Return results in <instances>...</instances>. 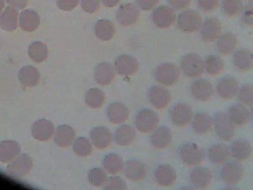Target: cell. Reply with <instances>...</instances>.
Listing matches in <instances>:
<instances>
[{
  "instance_id": "cell-1",
  "label": "cell",
  "mask_w": 253,
  "mask_h": 190,
  "mask_svg": "<svg viewBox=\"0 0 253 190\" xmlns=\"http://www.w3.org/2000/svg\"><path fill=\"white\" fill-rule=\"evenodd\" d=\"M180 160L187 166H198L205 160V151L192 142L183 144L179 150Z\"/></svg>"
},
{
  "instance_id": "cell-2",
  "label": "cell",
  "mask_w": 253,
  "mask_h": 190,
  "mask_svg": "<svg viewBox=\"0 0 253 190\" xmlns=\"http://www.w3.org/2000/svg\"><path fill=\"white\" fill-rule=\"evenodd\" d=\"M213 129L216 135L224 141H230L235 135V126L226 113H217L212 118Z\"/></svg>"
},
{
  "instance_id": "cell-3",
  "label": "cell",
  "mask_w": 253,
  "mask_h": 190,
  "mask_svg": "<svg viewBox=\"0 0 253 190\" xmlns=\"http://www.w3.org/2000/svg\"><path fill=\"white\" fill-rule=\"evenodd\" d=\"M180 68L183 74L190 78H198L205 71L204 59L194 53H188L182 58Z\"/></svg>"
},
{
  "instance_id": "cell-4",
  "label": "cell",
  "mask_w": 253,
  "mask_h": 190,
  "mask_svg": "<svg viewBox=\"0 0 253 190\" xmlns=\"http://www.w3.org/2000/svg\"><path fill=\"white\" fill-rule=\"evenodd\" d=\"M156 81L162 86L175 84L180 77V70L175 64L166 62L157 67L155 71Z\"/></svg>"
},
{
  "instance_id": "cell-5",
  "label": "cell",
  "mask_w": 253,
  "mask_h": 190,
  "mask_svg": "<svg viewBox=\"0 0 253 190\" xmlns=\"http://www.w3.org/2000/svg\"><path fill=\"white\" fill-rule=\"evenodd\" d=\"M159 123V116L155 111L149 108L140 110L136 115V129L141 133L153 132L158 128Z\"/></svg>"
},
{
  "instance_id": "cell-6",
  "label": "cell",
  "mask_w": 253,
  "mask_h": 190,
  "mask_svg": "<svg viewBox=\"0 0 253 190\" xmlns=\"http://www.w3.org/2000/svg\"><path fill=\"white\" fill-rule=\"evenodd\" d=\"M203 18L199 12L194 10H186L179 14L177 25L180 31L193 33L198 31L202 25Z\"/></svg>"
},
{
  "instance_id": "cell-7",
  "label": "cell",
  "mask_w": 253,
  "mask_h": 190,
  "mask_svg": "<svg viewBox=\"0 0 253 190\" xmlns=\"http://www.w3.org/2000/svg\"><path fill=\"white\" fill-rule=\"evenodd\" d=\"M244 174V167L240 162L227 161L220 170V179L227 185H236L242 180Z\"/></svg>"
},
{
  "instance_id": "cell-8",
  "label": "cell",
  "mask_w": 253,
  "mask_h": 190,
  "mask_svg": "<svg viewBox=\"0 0 253 190\" xmlns=\"http://www.w3.org/2000/svg\"><path fill=\"white\" fill-rule=\"evenodd\" d=\"M170 116L174 125L184 127L192 122L194 114L190 105L185 102H179L172 107Z\"/></svg>"
},
{
  "instance_id": "cell-9",
  "label": "cell",
  "mask_w": 253,
  "mask_h": 190,
  "mask_svg": "<svg viewBox=\"0 0 253 190\" xmlns=\"http://www.w3.org/2000/svg\"><path fill=\"white\" fill-rule=\"evenodd\" d=\"M152 20L158 28H170L175 22V12L169 6H158L152 13Z\"/></svg>"
},
{
  "instance_id": "cell-10",
  "label": "cell",
  "mask_w": 253,
  "mask_h": 190,
  "mask_svg": "<svg viewBox=\"0 0 253 190\" xmlns=\"http://www.w3.org/2000/svg\"><path fill=\"white\" fill-rule=\"evenodd\" d=\"M148 96L152 106L158 110L167 108L171 100L169 91L162 86H155L150 88Z\"/></svg>"
},
{
  "instance_id": "cell-11",
  "label": "cell",
  "mask_w": 253,
  "mask_h": 190,
  "mask_svg": "<svg viewBox=\"0 0 253 190\" xmlns=\"http://www.w3.org/2000/svg\"><path fill=\"white\" fill-rule=\"evenodd\" d=\"M140 9L136 4L127 3L123 4L117 11L118 22L123 26H131L134 25L140 18Z\"/></svg>"
},
{
  "instance_id": "cell-12",
  "label": "cell",
  "mask_w": 253,
  "mask_h": 190,
  "mask_svg": "<svg viewBox=\"0 0 253 190\" xmlns=\"http://www.w3.org/2000/svg\"><path fill=\"white\" fill-rule=\"evenodd\" d=\"M190 92L194 99L200 102H207L212 98L214 89L212 85L205 79H198L191 85Z\"/></svg>"
},
{
  "instance_id": "cell-13",
  "label": "cell",
  "mask_w": 253,
  "mask_h": 190,
  "mask_svg": "<svg viewBox=\"0 0 253 190\" xmlns=\"http://www.w3.org/2000/svg\"><path fill=\"white\" fill-rule=\"evenodd\" d=\"M115 71L120 75L129 77L137 72L138 70V62L136 58L131 55H120L115 59Z\"/></svg>"
},
{
  "instance_id": "cell-14",
  "label": "cell",
  "mask_w": 253,
  "mask_h": 190,
  "mask_svg": "<svg viewBox=\"0 0 253 190\" xmlns=\"http://www.w3.org/2000/svg\"><path fill=\"white\" fill-rule=\"evenodd\" d=\"M123 172L129 181H140L144 179L147 175V167L141 160L131 159L126 162Z\"/></svg>"
},
{
  "instance_id": "cell-15",
  "label": "cell",
  "mask_w": 253,
  "mask_h": 190,
  "mask_svg": "<svg viewBox=\"0 0 253 190\" xmlns=\"http://www.w3.org/2000/svg\"><path fill=\"white\" fill-rule=\"evenodd\" d=\"M192 187L198 190H204L208 188L212 181V173L208 168L197 166L192 169L189 175Z\"/></svg>"
},
{
  "instance_id": "cell-16",
  "label": "cell",
  "mask_w": 253,
  "mask_h": 190,
  "mask_svg": "<svg viewBox=\"0 0 253 190\" xmlns=\"http://www.w3.org/2000/svg\"><path fill=\"white\" fill-rule=\"evenodd\" d=\"M201 30L203 40L207 43H212L221 34V23L215 17H209L202 22Z\"/></svg>"
},
{
  "instance_id": "cell-17",
  "label": "cell",
  "mask_w": 253,
  "mask_h": 190,
  "mask_svg": "<svg viewBox=\"0 0 253 190\" xmlns=\"http://www.w3.org/2000/svg\"><path fill=\"white\" fill-rule=\"evenodd\" d=\"M33 166V160L28 154L17 156L11 161L7 167V170L11 175L16 177H22L29 173Z\"/></svg>"
},
{
  "instance_id": "cell-18",
  "label": "cell",
  "mask_w": 253,
  "mask_h": 190,
  "mask_svg": "<svg viewBox=\"0 0 253 190\" xmlns=\"http://www.w3.org/2000/svg\"><path fill=\"white\" fill-rule=\"evenodd\" d=\"M207 155L213 165L221 166L230 159V148L224 143L213 144L209 148Z\"/></svg>"
},
{
  "instance_id": "cell-19",
  "label": "cell",
  "mask_w": 253,
  "mask_h": 190,
  "mask_svg": "<svg viewBox=\"0 0 253 190\" xmlns=\"http://www.w3.org/2000/svg\"><path fill=\"white\" fill-rule=\"evenodd\" d=\"M239 89L238 80L233 77H226L219 80L216 90L223 99H229L236 96Z\"/></svg>"
},
{
  "instance_id": "cell-20",
  "label": "cell",
  "mask_w": 253,
  "mask_h": 190,
  "mask_svg": "<svg viewBox=\"0 0 253 190\" xmlns=\"http://www.w3.org/2000/svg\"><path fill=\"white\" fill-rule=\"evenodd\" d=\"M155 180L161 187H171L177 180L175 169L170 165H161L155 170Z\"/></svg>"
},
{
  "instance_id": "cell-21",
  "label": "cell",
  "mask_w": 253,
  "mask_h": 190,
  "mask_svg": "<svg viewBox=\"0 0 253 190\" xmlns=\"http://www.w3.org/2000/svg\"><path fill=\"white\" fill-rule=\"evenodd\" d=\"M116 71L115 67L109 62H101L94 69V78L101 86H108L115 80Z\"/></svg>"
},
{
  "instance_id": "cell-22",
  "label": "cell",
  "mask_w": 253,
  "mask_h": 190,
  "mask_svg": "<svg viewBox=\"0 0 253 190\" xmlns=\"http://www.w3.org/2000/svg\"><path fill=\"white\" fill-rule=\"evenodd\" d=\"M173 135L171 129L167 126L158 127L151 136V143L158 149L167 148L172 141Z\"/></svg>"
},
{
  "instance_id": "cell-23",
  "label": "cell",
  "mask_w": 253,
  "mask_h": 190,
  "mask_svg": "<svg viewBox=\"0 0 253 190\" xmlns=\"http://www.w3.org/2000/svg\"><path fill=\"white\" fill-rule=\"evenodd\" d=\"M91 142L98 148H108L112 143L113 135L109 129L106 127H96L90 133Z\"/></svg>"
},
{
  "instance_id": "cell-24",
  "label": "cell",
  "mask_w": 253,
  "mask_h": 190,
  "mask_svg": "<svg viewBox=\"0 0 253 190\" xmlns=\"http://www.w3.org/2000/svg\"><path fill=\"white\" fill-rule=\"evenodd\" d=\"M130 111L125 104L114 102L109 105L107 109L109 121L113 124H123L128 120Z\"/></svg>"
},
{
  "instance_id": "cell-25",
  "label": "cell",
  "mask_w": 253,
  "mask_h": 190,
  "mask_svg": "<svg viewBox=\"0 0 253 190\" xmlns=\"http://www.w3.org/2000/svg\"><path fill=\"white\" fill-rule=\"evenodd\" d=\"M192 129L195 133L204 135L213 129L212 117L206 112H198L193 116L192 120Z\"/></svg>"
},
{
  "instance_id": "cell-26",
  "label": "cell",
  "mask_w": 253,
  "mask_h": 190,
  "mask_svg": "<svg viewBox=\"0 0 253 190\" xmlns=\"http://www.w3.org/2000/svg\"><path fill=\"white\" fill-rule=\"evenodd\" d=\"M54 124L45 119L38 120L32 126V135L38 141H48L54 135Z\"/></svg>"
},
{
  "instance_id": "cell-27",
  "label": "cell",
  "mask_w": 253,
  "mask_h": 190,
  "mask_svg": "<svg viewBox=\"0 0 253 190\" xmlns=\"http://www.w3.org/2000/svg\"><path fill=\"white\" fill-rule=\"evenodd\" d=\"M238 40L236 35L232 32H226L220 34L217 40V48L221 54H232L236 50Z\"/></svg>"
},
{
  "instance_id": "cell-28",
  "label": "cell",
  "mask_w": 253,
  "mask_h": 190,
  "mask_svg": "<svg viewBox=\"0 0 253 190\" xmlns=\"http://www.w3.org/2000/svg\"><path fill=\"white\" fill-rule=\"evenodd\" d=\"M227 114L235 126H245L250 120V113L248 108L241 103L232 105Z\"/></svg>"
},
{
  "instance_id": "cell-29",
  "label": "cell",
  "mask_w": 253,
  "mask_h": 190,
  "mask_svg": "<svg viewBox=\"0 0 253 190\" xmlns=\"http://www.w3.org/2000/svg\"><path fill=\"white\" fill-rule=\"evenodd\" d=\"M230 148L231 157L238 162L244 161L252 154V145L245 139H238L232 144Z\"/></svg>"
},
{
  "instance_id": "cell-30",
  "label": "cell",
  "mask_w": 253,
  "mask_h": 190,
  "mask_svg": "<svg viewBox=\"0 0 253 190\" xmlns=\"http://www.w3.org/2000/svg\"><path fill=\"white\" fill-rule=\"evenodd\" d=\"M20 25L25 31L33 32L41 25V16L35 10L31 9L23 10L20 14Z\"/></svg>"
},
{
  "instance_id": "cell-31",
  "label": "cell",
  "mask_w": 253,
  "mask_h": 190,
  "mask_svg": "<svg viewBox=\"0 0 253 190\" xmlns=\"http://www.w3.org/2000/svg\"><path fill=\"white\" fill-rule=\"evenodd\" d=\"M136 136H137V133L133 126L124 124L117 129L114 138L118 145L121 146H127L134 142Z\"/></svg>"
},
{
  "instance_id": "cell-32",
  "label": "cell",
  "mask_w": 253,
  "mask_h": 190,
  "mask_svg": "<svg viewBox=\"0 0 253 190\" xmlns=\"http://www.w3.org/2000/svg\"><path fill=\"white\" fill-rule=\"evenodd\" d=\"M18 27V13L14 7H8L0 14V28L4 31H15Z\"/></svg>"
},
{
  "instance_id": "cell-33",
  "label": "cell",
  "mask_w": 253,
  "mask_h": 190,
  "mask_svg": "<svg viewBox=\"0 0 253 190\" xmlns=\"http://www.w3.org/2000/svg\"><path fill=\"white\" fill-rule=\"evenodd\" d=\"M21 151V147L15 141H5L0 142V160L7 163L12 161Z\"/></svg>"
},
{
  "instance_id": "cell-34",
  "label": "cell",
  "mask_w": 253,
  "mask_h": 190,
  "mask_svg": "<svg viewBox=\"0 0 253 190\" xmlns=\"http://www.w3.org/2000/svg\"><path fill=\"white\" fill-rule=\"evenodd\" d=\"M19 80L26 87H35L41 80V74L35 67L28 65L20 69L18 74Z\"/></svg>"
},
{
  "instance_id": "cell-35",
  "label": "cell",
  "mask_w": 253,
  "mask_h": 190,
  "mask_svg": "<svg viewBox=\"0 0 253 190\" xmlns=\"http://www.w3.org/2000/svg\"><path fill=\"white\" fill-rule=\"evenodd\" d=\"M124 158L119 154L112 153L109 154L103 159V169L107 173L112 175H117L121 173L124 170Z\"/></svg>"
},
{
  "instance_id": "cell-36",
  "label": "cell",
  "mask_w": 253,
  "mask_h": 190,
  "mask_svg": "<svg viewBox=\"0 0 253 190\" xmlns=\"http://www.w3.org/2000/svg\"><path fill=\"white\" fill-rule=\"evenodd\" d=\"M233 63L239 71H250L253 66V53L246 48L237 50L233 56Z\"/></svg>"
},
{
  "instance_id": "cell-37",
  "label": "cell",
  "mask_w": 253,
  "mask_h": 190,
  "mask_svg": "<svg viewBox=\"0 0 253 190\" xmlns=\"http://www.w3.org/2000/svg\"><path fill=\"white\" fill-rule=\"evenodd\" d=\"M96 36L102 41H109L115 37L116 28L115 24L108 19H100L95 25Z\"/></svg>"
},
{
  "instance_id": "cell-38",
  "label": "cell",
  "mask_w": 253,
  "mask_h": 190,
  "mask_svg": "<svg viewBox=\"0 0 253 190\" xmlns=\"http://www.w3.org/2000/svg\"><path fill=\"white\" fill-rule=\"evenodd\" d=\"M75 138V130L68 125H62L56 131L54 141L60 146L67 147L73 142Z\"/></svg>"
},
{
  "instance_id": "cell-39",
  "label": "cell",
  "mask_w": 253,
  "mask_h": 190,
  "mask_svg": "<svg viewBox=\"0 0 253 190\" xmlns=\"http://www.w3.org/2000/svg\"><path fill=\"white\" fill-rule=\"evenodd\" d=\"M224 61L218 55H210L207 56L205 62H204V68H205L206 71L211 76L220 74L224 69Z\"/></svg>"
},
{
  "instance_id": "cell-40",
  "label": "cell",
  "mask_w": 253,
  "mask_h": 190,
  "mask_svg": "<svg viewBox=\"0 0 253 190\" xmlns=\"http://www.w3.org/2000/svg\"><path fill=\"white\" fill-rule=\"evenodd\" d=\"M29 57L35 62H42L48 57V49L42 42H34L29 47Z\"/></svg>"
},
{
  "instance_id": "cell-41",
  "label": "cell",
  "mask_w": 253,
  "mask_h": 190,
  "mask_svg": "<svg viewBox=\"0 0 253 190\" xmlns=\"http://www.w3.org/2000/svg\"><path fill=\"white\" fill-rule=\"evenodd\" d=\"M105 95L99 89H91L85 95V102L91 108H100L105 102Z\"/></svg>"
},
{
  "instance_id": "cell-42",
  "label": "cell",
  "mask_w": 253,
  "mask_h": 190,
  "mask_svg": "<svg viewBox=\"0 0 253 190\" xmlns=\"http://www.w3.org/2000/svg\"><path fill=\"white\" fill-rule=\"evenodd\" d=\"M244 1L243 0H223L222 9L223 13L229 16H238L244 10Z\"/></svg>"
},
{
  "instance_id": "cell-43",
  "label": "cell",
  "mask_w": 253,
  "mask_h": 190,
  "mask_svg": "<svg viewBox=\"0 0 253 190\" xmlns=\"http://www.w3.org/2000/svg\"><path fill=\"white\" fill-rule=\"evenodd\" d=\"M74 151L78 155L87 157L92 152L93 145L91 141L85 138H79L74 142Z\"/></svg>"
},
{
  "instance_id": "cell-44",
  "label": "cell",
  "mask_w": 253,
  "mask_h": 190,
  "mask_svg": "<svg viewBox=\"0 0 253 190\" xmlns=\"http://www.w3.org/2000/svg\"><path fill=\"white\" fill-rule=\"evenodd\" d=\"M238 100L242 105L245 106L252 107L253 105V85H243L238 89Z\"/></svg>"
},
{
  "instance_id": "cell-45",
  "label": "cell",
  "mask_w": 253,
  "mask_h": 190,
  "mask_svg": "<svg viewBox=\"0 0 253 190\" xmlns=\"http://www.w3.org/2000/svg\"><path fill=\"white\" fill-rule=\"evenodd\" d=\"M108 178L107 172L101 168H94L88 173V181L94 187L105 185Z\"/></svg>"
},
{
  "instance_id": "cell-46",
  "label": "cell",
  "mask_w": 253,
  "mask_h": 190,
  "mask_svg": "<svg viewBox=\"0 0 253 190\" xmlns=\"http://www.w3.org/2000/svg\"><path fill=\"white\" fill-rule=\"evenodd\" d=\"M104 190H127V184L121 177L112 175L105 184Z\"/></svg>"
},
{
  "instance_id": "cell-47",
  "label": "cell",
  "mask_w": 253,
  "mask_h": 190,
  "mask_svg": "<svg viewBox=\"0 0 253 190\" xmlns=\"http://www.w3.org/2000/svg\"><path fill=\"white\" fill-rule=\"evenodd\" d=\"M81 6L86 13H96L100 9V0H81Z\"/></svg>"
},
{
  "instance_id": "cell-48",
  "label": "cell",
  "mask_w": 253,
  "mask_h": 190,
  "mask_svg": "<svg viewBox=\"0 0 253 190\" xmlns=\"http://www.w3.org/2000/svg\"><path fill=\"white\" fill-rule=\"evenodd\" d=\"M198 7L205 12L215 10L219 5V0H197Z\"/></svg>"
},
{
  "instance_id": "cell-49",
  "label": "cell",
  "mask_w": 253,
  "mask_h": 190,
  "mask_svg": "<svg viewBox=\"0 0 253 190\" xmlns=\"http://www.w3.org/2000/svg\"><path fill=\"white\" fill-rule=\"evenodd\" d=\"M80 0H57L59 8L65 11L74 10L79 4Z\"/></svg>"
},
{
  "instance_id": "cell-50",
  "label": "cell",
  "mask_w": 253,
  "mask_h": 190,
  "mask_svg": "<svg viewBox=\"0 0 253 190\" xmlns=\"http://www.w3.org/2000/svg\"><path fill=\"white\" fill-rule=\"evenodd\" d=\"M173 10H182L190 6L192 0H169Z\"/></svg>"
},
{
  "instance_id": "cell-51",
  "label": "cell",
  "mask_w": 253,
  "mask_h": 190,
  "mask_svg": "<svg viewBox=\"0 0 253 190\" xmlns=\"http://www.w3.org/2000/svg\"><path fill=\"white\" fill-rule=\"evenodd\" d=\"M160 0H136L137 7L142 10H150L156 7Z\"/></svg>"
},
{
  "instance_id": "cell-52",
  "label": "cell",
  "mask_w": 253,
  "mask_h": 190,
  "mask_svg": "<svg viewBox=\"0 0 253 190\" xmlns=\"http://www.w3.org/2000/svg\"><path fill=\"white\" fill-rule=\"evenodd\" d=\"M253 7H252V4H250L247 7V9H246L245 11H244V16H243V20H244V23L246 25H250V26H252L253 24Z\"/></svg>"
},
{
  "instance_id": "cell-53",
  "label": "cell",
  "mask_w": 253,
  "mask_h": 190,
  "mask_svg": "<svg viewBox=\"0 0 253 190\" xmlns=\"http://www.w3.org/2000/svg\"><path fill=\"white\" fill-rule=\"evenodd\" d=\"M9 5L19 9H23L27 6L28 0H6Z\"/></svg>"
},
{
  "instance_id": "cell-54",
  "label": "cell",
  "mask_w": 253,
  "mask_h": 190,
  "mask_svg": "<svg viewBox=\"0 0 253 190\" xmlns=\"http://www.w3.org/2000/svg\"><path fill=\"white\" fill-rule=\"evenodd\" d=\"M105 6L108 7H114L119 4L121 0H100Z\"/></svg>"
},
{
  "instance_id": "cell-55",
  "label": "cell",
  "mask_w": 253,
  "mask_h": 190,
  "mask_svg": "<svg viewBox=\"0 0 253 190\" xmlns=\"http://www.w3.org/2000/svg\"><path fill=\"white\" fill-rule=\"evenodd\" d=\"M222 190H241L238 187L235 185H228L227 187H225Z\"/></svg>"
},
{
  "instance_id": "cell-56",
  "label": "cell",
  "mask_w": 253,
  "mask_h": 190,
  "mask_svg": "<svg viewBox=\"0 0 253 190\" xmlns=\"http://www.w3.org/2000/svg\"><path fill=\"white\" fill-rule=\"evenodd\" d=\"M179 190H198L192 186H185V187H181Z\"/></svg>"
},
{
  "instance_id": "cell-57",
  "label": "cell",
  "mask_w": 253,
  "mask_h": 190,
  "mask_svg": "<svg viewBox=\"0 0 253 190\" xmlns=\"http://www.w3.org/2000/svg\"><path fill=\"white\" fill-rule=\"evenodd\" d=\"M5 7V1L4 0H0V13L2 12V9Z\"/></svg>"
}]
</instances>
